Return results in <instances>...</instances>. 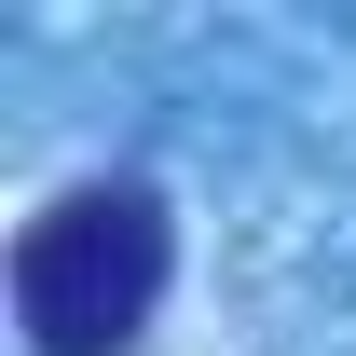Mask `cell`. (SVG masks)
<instances>
[{
	"instance_id": "1",
	"label": "cell",
	"mask_w": 356,
	"mask_h": 356,
	"mask_svg": "<svg viewBox=\"0 0 356 356\" xmlns=\"http://www.w3.org/2000/svg\"><path fill=\"white\" fill-rule=\"evenodd\" d=\"M165 274H178L165 192L151 178H83L14 233V329H28V356H124L165 302Z\"/></svg>"
}]
</instances>
